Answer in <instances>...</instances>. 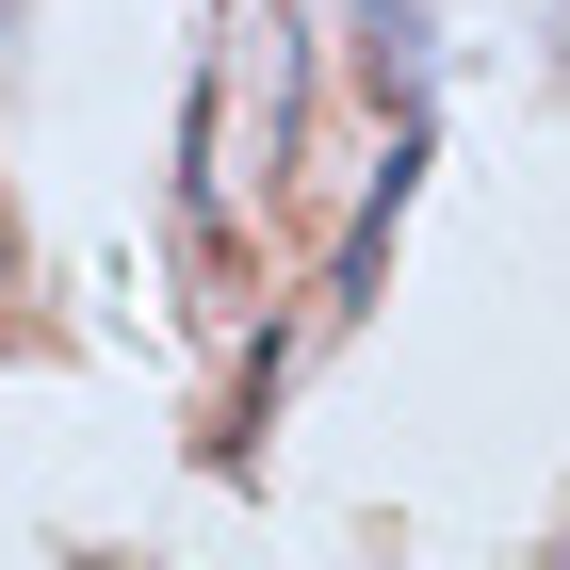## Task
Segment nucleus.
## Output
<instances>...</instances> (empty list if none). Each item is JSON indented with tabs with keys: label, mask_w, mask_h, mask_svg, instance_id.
I'll return each instance as SVG.
<instances>
[{
	"label": "nucleus",
	"mask_w": 570,
	"mask_h": 570,
	"mask_svg": "<svg viewBox=\"0 0 570 570\" xmlns=\"http://www.w3.org/2000/svg\"><path fill=\"white\" fill-rule=\"evenodd\" d=\"M538 570H570V522H554V538H538Z\"/></svg>",
	"instance_id": "f257e3e1"
},
{
	"label": "nucleus",
	"mask_w": 570,
	"mask_h": 570,
	"mask_svg": "<svg viewBox=\"0 0 570 570\" xmlns=\"http://www.w3.org/2000/svg\"><path fill=\"white\" fill-rule=\"evenodd\" d=\"M554 17H570V0H554Z\"/></svg>",
	"instance_id": "f03ea898"
}]
</instances>
